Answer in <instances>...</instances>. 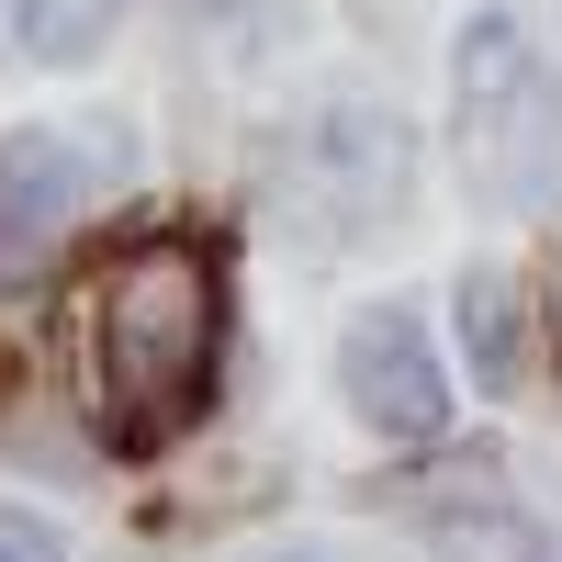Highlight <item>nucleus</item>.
<instances>
[{
	"mask_svg": "<svg viewBox=\"0 0 562 562\" xmlns=\"http://www.w3.org/2000/svg\"><path fill=\"white\" fill-rule=\"evenodd\" d=\"M214 338H225V293L214 259L192 237H147L124 248L102 304H90V383H102L113 439H169L214 383Z\"/></svg>",
	"mask_w": 562,
	"mask_h": 562,
	"instance_id": "1",
	"label": "nucleus"
},
{
	"mask_svg": "<svg viewBox=\"0 0 562 562\" xmlns=\"http://www.w3.org/2000/svg\"><path fill=\"white\" fill-rule=\"evenodd\" d=\"M461 169L506 214H540L562 192V79L506 12L461 34Z\"/></svg>",
	"mask_w": 562,
	"mask_h": 562,
	"instance_id": "2",
	"label": "nucleus"
},
{
	"mask_svg": "<svg viewBox=\"0 0 562 562\" xmlns=\"http://www.w3.org/2000/svg\"><path fill=\"white\" fill-rule=\"evenodd\" d=\"M338 383H349V405H360V428L371 439H439V405H450V383H439V360H428V338H416V315H360L349 326V349H338Z\"/></svg>",
	"mask_w": 562,
	"mask_h": 562,
	"instance_id": "3",
	"label": "nucleus"
},
{
	"mask_svg": "<svg viewBox=\"0 0 562 562\" xmlns=\"http://www.w3.org/2000/svg\"><path fill=\"white\" fill-rule=\"evenodd\" d=\"M79 192H90V158L68 147V135H23V147L0 158V270H12V281L68 237Z\"/></svg>",
	"mask_w": 562,
	"mask_h": 562,
	"instance_id": "4",
	"label": "nucleus"
},
{
	"mask_svg": "<svg viewBox=\"0 0 562 562\" xmlns=\"http://www.w3.org/2000/svg\"><path fill=\"white\" fill-rule=\"evenodd\" d=\"M12 12H23V45H34V57L79 68L90 45L113 34V12H124V0H12Z\"/></svg>",
	"mask_w": 562,
	"mask_h": 562,
	"instance_id": "5",
	"label": "nucleus"
},
{
	"mask_svg": "<svg viewBox=\"0 0 562 562\" xmlns=\"http://www.w3.org/2000/svg\"><path fill=\"white\" fill-rule=\"evenodd\" d=\"M518 293H506L495 270H473L461 281V338H473V360H484V383H506V371H518V315H506Z\"/></svg>",
	"mask_w": 562,
	"mask_h": 562,
	"instance_id": "6",
	"label": "nucleus"
},
{
	"mask_svg": "<svg viewBox=\"0 0 562 562\" xmlns=\"http://www.w3.org/2000/svg\"><path fill=\"white\" fill-rule=\"evenodd\" d=\"M0 562H57V529H45V518H12V506H0Z\"/></svg>",
	"mask_w": 562,
	"mask_h": 562,
	"instance_id": "7",
	"label": "nucleus"
},
{
	"mask_svg": "<svg viewBox=\"0 0 562 562\" xmlns=\"http://www.w3.org/2000/svg\"><path fill=\"white\" fill-rule=\"evenodd\" d=\"M529 562H562V540H540V551H529Z\"/></svg>",
	"mask_w": 562,
	"mask_h": 562,
	"instance_id": "8",
	"label": "nucleus"
},
{
	"mask_svg": "<svg viewBox=\"0 0 562 562\" xmlns=\"http://www.w3.org/2000/svg\"><path fill=\"white\" fill-rule=\"evenodd\" d=\"M304 562H315V551H304Z\"/></svg>",
	"mask_w": 562,
	"mask_h": 562,
	"instance_id": "9",
	"label": "nucleus"
}]
</instances>
